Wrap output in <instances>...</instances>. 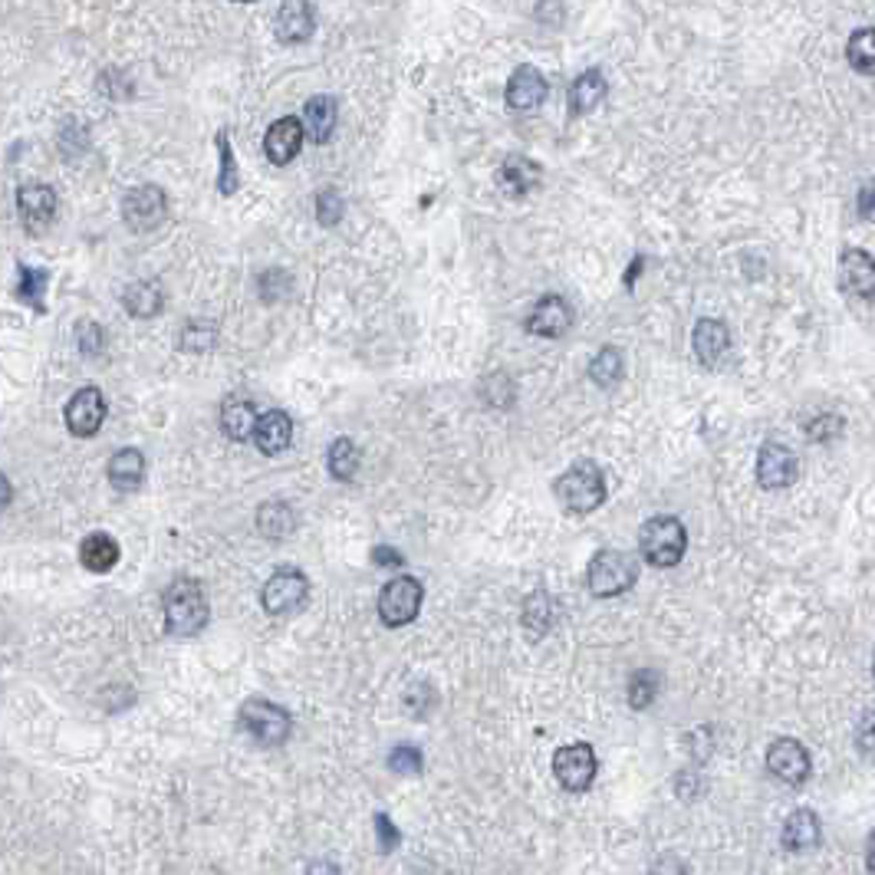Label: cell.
Masks as SVG:
<instances>
[{
	"mask_svg": "<svg viewBox=\"0 0 875 875\" xmlns=\"http://www.w3.org/2000/svg\"><path fill=\"white\" fill-rule=\"evenodd\" d=\"M11 500H14V487H11V481L4 474H0V513L11 507Z\"/></svg>",
	"mask_w": 875,
	"mask_h": 875,
	"instance_id": "cell-48",
	"label": "cell"
},
{
	"mask_svg": "<svg viewBox=\"0 0 875 875\" xmlns=\"http://www.w3.org/2000/svg\"><path fill=\"white\" fill-rule=\"evenodd\" d=\"M208 625V599L195 580H174L165 593V632L174 639H195Z\"/></svg>",
	"mask_w": 875,
	"mask_h": 875,
	"instance_id": "cell-1",
	"label": "cell"
},
{
	"mask_svg": "<svg viewBox=\"0 0 875 875\" xmlns=\"http://www.w3.org/2000/svg\"><path fill=\"white\" fill-rule=\"evenodd\" d=\"M823 839V826H819V816L813 810H793L783 823V833H780V842L783 849L790 852H810L816 849Z\"/></svg>",
	"mask_w": 875,
	"mask_h": 875,
	"instance_id": "cell-20",
	"label": "cell"
},
{
	"mask_svg": "<svg viewBox=\"0 0 875 875\" xmlns=\"http://www.w3.org/2000/svg\"><path fill=\"white\" fill-rule=\"evenodd\" d=\"M606 76L599 73V70H586L576 83H573V89H570V102H573V112H590V109H596L603 99H606Z\"/></svg>",
	"mask_w": 875,
	"mask_h": 875,
	"instance_id": "cell-30",
	"label": "cell"
},
{
	"mask_svg": "<svg viewBox=\"0 0 875 875\" xmlns=\"http://www.w3.org/2000/svg\"><path fill=\"white\" fill-rule=\"evenodd\" d=\"M691 342H694V356L702 360L708 369H718L728 360L731 332H728V326L721 319H697Z\"/></svg>",
	"mask_w": 875,
	"mask_h": 875,
	"instance_id": "cell-15",
	"label": "cell"
},
{
	"mask_svg": "<svg viewBox=\"0 0 875 875\" xmlns=\"http://www.w3.org/2000/svg\"><path fill=\"white\" fill-rule=\"evenodd\" d=\"M622 373H625V360H622V349L616 345H603L596 360L590 363V379L603 389H612L622 379Z\"/></svg>",
	"mask_w": 875,
	"mask_h": 875,
	"instance_id": "cell-32",
	"label": "cell"
},
{
	"mask_svg": "<svg viewBox=\"0 0 875 875\" xmlns=\"http://www.w3.org/2000/svg\"><path fill=\"white\" fill-rule=\"evenodd\" d=\"M527 332H537V336H547V339H557V336H563L570 326H573V306L563 300V296H544L534 309H531V316H527Z\"/></svg>",
	"mask_w": 875,
	"mask_h": 875,
	"instance_id": "cell-17",
	"label": "cell"
},
{
	"mask_svg": "<svg viewBox=\"0 0 875 875\" xmlns=\"http://www.w3.org/2000/svg\"><path fill=\"white\" fill-rule=\"evenodd\" d=\"M859 215L865 218V221H875V182H868V185H862V192H859Z\"/></svg>",
	"mask_w": 875,
	"mask_h": 875,
	"instance_id": "cell-45",
	"label": "cell"
},
{
	"mask_svg": "<svg viewBox=\"0 0 875 875\" xmlns=\"http://www.w3.org/2000/svg\"><path fill=\"white\" fill-rule=\"evenodd\" d=\"M661 691V671L655 668H639L632 678H629V705L635 712H645Z\"/></svg>",
	"mask_w": 875,
	"mask_h": 875,
	"instance_id": "cell-33",
	"label": "cell"
},
{
	"mask_svg": "<svg viewBox=\"0 0 875 875\" xmlns=\"http://www.w3.org/2000/svg\"><path fill=\"white\" fill-rule=\"evenodd\" d=\"M106 474H109V484L116 490H135L142 484V477H145V458H142V451H135V448L116 451L109 458Z\"/></svg>",
	"mask_w": 875,
	"mask_h": 875,
	"instance_id": "cell-24",
	"label": "cell"
},
{
	"mask_svg": "<svg viewBox=\"0 0 875 875\" xmlns=\"http://www.w3.org/2000/svg\"><path fill=\"white\" fill-rule=\"evenodd\" d=\"M547 93H550V86H547L540 70L520 66V70H513V76L507 83V106L517 112H531L547 99Z\"/></svg>",
	"mask_w": 875,
	"mask_h": 875,
	"instance_id": "cell-18",
	"label": "cell"
},
{
	"mask_svg": "<svg viewBox=\"0 0 875 875\" xmlns=\"http://www.w3.org/2000/svg\"><path fill=\"white\" fill-rule=\"evenodd\" d=\"M806 432H810L813 441H833V438L842 435V418L839 415H819L816 422H810Z\"/></svg>",
	"mask_w": 875,
	"mask_h": 875,
	"instance_id": "cell-42",
	"label": "cell"
},
{
	"mask_svg": "<svg viewBox=\"0 0 875 875\" xmlns=\"http://www.w3.org/2000/svg\"><path fill=\"white\" fill-rule=\"evenodd\" d=\"M422 599H425V590L415 576H396L379 593V619L389 629H402V625L415 622Z\"/></svg>",
	"mask_w": 875,
	"mask_h": 875,
	"instance_id": "cell-6",
	"label": "cell"
},
{
	"mask_svg": "<svg viewBox=\"0 0 875 875\" xmlns=\"http://www.w3.org/2000/svg\"><path fill=\"white\" fill-rule=\"evenodd\" d=\"M161 303H165V296H161L158 283H148V280H138V283H132V287L122 293V306H125L132 316H138V319L158 316V313H161Z\"/></svg>",
	"mask_w": 875,
	"mask_h": 875,
	"instance_id": "cell-29",
	"label": "cell"
},
{
	"mask_svg": "<svg viewBox=\"0 0 875 875\" xmlns=\"http://www.w3.org/2000/svg\"><path fill=\"white\" fill-rule=\"evenodd\" d=\"M257 422L260 415L247 399H228L221 405V428L231 441H251L257 432Z\"/></svg>",
	"mask_w": 875,
	"mask_h": 875,
	"instance_id": "cell-23",
	"label": "cell"
},
{
	"mask_svg": "<svg viewBox=\"0 0 875 875\" xmlns=\"http://www.w3.org/2000/svg\"><path fill=\"white\" fill-rule=\"evenodd\" d=\"M306 135L313 142H329L332 129H336V99L332 96H313L306 102Z\"/></svg>",
	"mask_w": 875,
	"mask_h": 875,
	"instance_id": "cell-28",
	"label": "cell"
},
{
	"mask_svg": "<svg viewBox=\"0 0 875 875\" xmlns=\"http://www.w3.org/2000/svg\"><path fill=\"white\" fill-rule=\"evenodd\" d=\"M215 326H208V323H198V319H192L185 329H182V349H189V353H205V349H211L215 345Z\"/></svg>",
	"mask_w": 875,
	"mask_h": 875,
	"instance_id": "cell-36",
	"label": "cell"
},
{
	"mask_svg": "<svg viewBox=\"0 0 875 875\" xmlns=\"http://www.w3.org/2000/svg\"><path fill=\"white\" fill-rule=\"evenodd\" d=\"M872 675H875V655H872Z\"/></svg>",
	"mask_w": 875,
	"mask_h": 875,
	"instance_id": "cell-50",
	"label": "cell"
},
{
	"mask_svg": "<svg viewBox=\"0 0 875 875\" xmlns=\"http://www.w3.org/2000/svg\"><path fill=\"white\" fill-rule=\"evenodd\" d=\"M309 599V580L300 570H277L260 593V603L270 616H293Z\"/></svg>",
	"mask_w": 875,
	"mask_h": 875,
	"instance_id": "cell-7",
	"label": "cell"
},
{
	"mask_svg": "<svg viewBox=\"0 0 875 875\" xmlns=\"http://www.w3.org/2000/svg\"><path fill=\"white\" fill-rule=\"evenodd\" d=\"M373 563H376V567H402L405 557H402L399 550H392V547H376V550H373Z\"/></svg>",
	"mask_w": 875,
	"mask_h": 875,
	"instance_id": "cell-46",
	"label": "cell"
},
{
	"mask_svg": "<svg viewBox=\"0 0 875 875\" xmlns=\"http://www.w3.org/2000/svg\"><path fill=\"white\" fill-rule=\"evenodd\" d=\"M293 527H296V513H293L290 503H283V500L260 503V510H257V531L267 540H283V537L293 534Z\"/></svg>",
	"mask_w": 875,
	"mask_h": 875,
	"instance_id": "cell-25",
	"label": "cell"
},
{
	"mask_svg": "<svg viewBox=\"0 0 875 875\" xmlns=\"http://www.w3.org/2000/svg\"><path fill=\"white\" fill-rule=\"evenodd\" d=\"M316 218H319L323 228L339 224V218H342V198H339L336 192H323V195L316 198Z\"/></svg>",
	"mask_w": 875,
	"mask_h": 875,
	"instance_id": "cell-41",
	"label": "cell"
},
{
	"mask_svg": "<svg viewBox=\"0 0 875 875\" xmlns=\"http://www.w3.org/2000/svg\"><path fill=\"white\" fill-rule=\"evenodd\" d=\"M238 725L251 741H257L264 748L283 744L290 738V731H293L290 715L280 705L267 702V697H251V702H244L241 715H238Z\"/></svg>",
	"mask_w": 875,
	"mask_h": 875,
	"instance_id": "cell-5",
	"label": "cell"
},
{
	"mask_svg": "<svg viewBox=\"0 0 875 875\" xmlns=\"http://www.w3.org/2000/svg\"><path fill=\"white\" fill-rule=\"evenodd\" d=\"M537 179H540V168L534 161H527V158H520V155H510L500 165V192L507 198H523L527 192H534Z\"/></svg>",
	"mask_w": 875,
	"mask_h": 875,
	"instance_id": "cell-22",
	"label": "cell"
},
{
	"mask_svg": "<svg viewBox=\"0 0 875 875\" xmlns=\"http://www.w3.org/2000/svg\"><path fill=\"white\" fill-rule=\"evenodd\" d=\"M635 580H639V560L625 550H599L586 570L590 593L599 599L629 593L635 586Z\"/></svg>",
	"mask_w": 875,
	"mask_h": 875,
	"instance_id": "cell-4",
	"label": "cell"
},
{
	"mask_svg": "<svg viewBox=\"0 0 875 875\" xmlns=\"http://www.w3.org/2000/svg\"><path fill=\"white\" fill-rule=\"evenodd\" d=\"M254 441H257V448H260L264 454H270V458H277L280 451H287L290 441H293V422H290V415L280 412V409L260 415L257 432H254Z\"/></svg>",
	"mask_w": 875,
	"mask_h": 875,
	"instance_id": "cell-21",
	"label": "cell"
},
{
	"mask_svg": "<svg viewBox=\"0 0 875 875\" xmlns=\"http://www.w3.org/2000/svg\"><path fill=\"white\" fill-rule=\"evenodd\" d=\"M554 622H557V603L550 599V593L537 590L534 596H527V603H523V629L534 639H540L550 632Z\"/></svg>",
	"mask_w": 875,
	"mask_h": 875,
	"instance_id": "cell-27",
	"label": "cell"
},
{
	"mask_svg": "<svg viewBox=\"0 0 875 875\" xmlns=\"http://www.w3.org/2000/svg\"><path fill=\"white\" fill-rule=\"evenodd\" d=\"M244 4H247V0H244Z\"/></svg>",
	"mask_w": 875,
	"mask_h": 875,
	"instance_id": "cell-51",
	"label": "cell"
},
{
	"mask_svg": "<svg viewBox=\"0 0 875 875\" xmlns=\"http://www.w3.org/2000/svg\"><path fill=\"white\" fill-rule=\"evenodd\" d=\"M47 283H50V274H47V270H40V267H24V264H21V290H17V296H21L27 306H34L37 313L47 309V306H44V290H47Z\"/></svg>",
	"mask_w": 875,
	"mask_h": 875,
	"instance_id": "cell-35",
	"label": "cell"
},
{
	"mask_svg": "<svg viewBox=\"0 0 875 875\" xmlns=\"http://www.w3.org/2000/svg\"><path fill=\"white\" fill-rule=\"evenodd\" d=\"M306 875H342L332 862H326V859H319V862H309L306 865Z\"/></svg>",
	"mask_w": 875,
	"mask_h": 875,
	"instance_id": "cell-47",
	"label": "cell"
},
{
	"mask_svg": "<svg viewBox=\"0 0 875 875\" xmlns=\"http://www.w3.org/2000/svg\"><path fill=\"white\" fill-rule=\"evenodd\" d=\"M80 560L89 573H109L119 563V544L109 534H89L80 544Z\"/></svg>",
	"mask_w": 875,
	"mask_h": 875,
	"instance_id": "cell-26",
	"label": "cell"
},
{
	"mask_svg": "<svg viewBox=\"0 0 875 875\" xmlns=\"http://www.w3.org/2000/svg\"><path fill=\"white\" fill-rule=\"evenodd\" d=\"M839 283H842L846 293H852L859 300H872L875 296V260L859 247L842 251V257H839Z\"/></svg>",
	"mask_w": 875,
	"mask_h": 875,
	"instance_id": "cell-14",
	"label": "cell"
},
{
	"mask_svg": "<svg viewBox=\"0 0 875 875\" xmlns=\"http://www.w3.org/2000/svg\"><path fill=\"white\" fill-rule=\"evenodd\" d=\"M376 836H379V849L382 852H392L402 842V833L396 829V823L386 813H376Z\"/></svg>",
	"mask_w": 875,
	"mask_h": 875,
	"instance_id": "cell-43",
	"label": "cell"
},
{
	"mask_svg": "<svg viewBox=\"0 0 875 875\" xmlns=\"http://www.w3.org/2000/svg\"><path fill=\"white\" fill-rule=\"evenodd\" d=\"M684 547H688V534H684V523L678 517L658 513V517L642 523L639 554L652 567H678L684 557Z\"/></svg>",
	"mask_w": 875,
	"mask_h": 875,
	"instance_id": "cell-2",
	"label": "cell"
},
{
	"mask_svg": "<svg viewBox=\"0 0 875 875\" xmlns=\"http://www.w3.org/2000/svg\"><path fill=\"white\" fill-rule=\"evenodd\" d=\"M274 27H277L280 44H306L316 31V14L309 8V0H283Z\"/></svg>",
	"mask_w": 875,
	"mask_h": 875,
	"instance_id": "cell-16",
	"label": "cell"
},
{
	"mask_svg": "<svg viewBox=\"0 0 875 875\" xmlns=\"http://www.w3.org/2000/svg\"><path fill=\"white\" fill-rule=\"evenodd\" d=\"M797 471H800V464H797V454L790 448H783L777 441H767L761 448V454H757V481H761V487H767V490L790 487L797 481Z\"/></svg>",
	"mask_w": 875,
	"mask_h": 875,
	"instance_id": "cell-12",
	"label": "cell"
},
{
	"mask_svg": "<svg viewBox=\"0 0 875 875\" xmlns=\"http://www.w3.org/2000/svg\"><path fill=\"white\" fill-rule=\"evenodd\" d=\"M865 868L868 875H875V829L868 833V842H865Z\"/></svg>",
	"mask_w": 875,
	"mask_h": 875,
	"instance_id": "cell-49",
	"label": "cell"
},
{
	"mask_svg": "<svg viewBox=\"0 0 875 875\" xmlns=\"http://www.w3.org/2000/svg\"><path fill=\"white\" fill-rule=\"evenodd\" d=\"M168 215V198L158 185H138L122 198V218L135 234L155 231Z\"/></svg>",
	"mask_w": 875,
	"mask_h": 875,
	"instance_id": "cell-9",
	"label": "cell"
},
{
	"mask_svg": "<svg viewBox=\"0 0 875 875\" xmlns=\"http://www.w3.org/2000/svg\"><path fill=\"white\" fill-rule=\"evenodd\" d=\"M218 148H221V195H234L238 192V165H234L228 132H218Z\"/></svg>",
	"mask_w": 875,
	"mask_h": 875,
	"instance_id": "cell-37",
	"label": "cell"
},
{
	"mask_svg": "<svg viewBox=\"0 0 875 875\" xmlns=\"http://www.w3.org/2000/svg\"><path fill=\"white\" fill-rule=\"evenodd\" d=\"M76 342H80V349H83V356H99V353H102V345H106V332H102V326L83 319V323L76 326Z\"/></svg>",
	"mask_w": 875,
	"mask_h": 875,
	"instance_id": "cell-38",
	"label": "cell"
},
{
	"mask_svg": "<svg viewBox=\"0 0 875 875\" xmlns=\"http://www.w3.org/2000/svg\"><path fill=\"white\" fill-rule=\"evenodd\" d=\"M846 60H849L852 70H859V73H875V31H872V27L855 31V34L849 37Z\"/></svg>",
	"mask_w": 875,
	"mask_h": 875,
	"instance_id": "cell-34",
	"label": "cell"
},
{
	"mask_svg": "<svg viewBox=\"0 0 875 875\" xmlns=\"http://www.w3.org/2000/svg\"><path fill=\"white\" fill-rule=\"evenodd\" d=\"M303 135H306V129H303L300 119H293V116L277 119V122L267 129V138H264V151H267V158H270L274 165H287V161H293L296 151H300V145H303Z\"/></svg>",
	"mask_w": 875,
	"mask_h": 875,
	"instance_id": "cell-19",
	"label": "cell"
},
{
	"mask_svg": "<svg viewBox=\"0 0 875 875\" xmlns=\"http://www.w3.org/2000/svg\"><path fill=\"white\" fill-rule=\"evenodd\" d=\"M360 448L349 441V438H336L329 445V454H326V467L336 481H353L356 471H360Z\"/></svg>",
	"mask_w": 875,
	"mask_h": 875,
	"instance_id": "cell-31",
	"label": "cell"
},
{
	"mask_svg": "<svg viewBox=\"0 0 875 875\" xmlns=\"http://www.w3.org/2000/svg\"><path fill=\"white\" fill-rule=\"evenodd\" d=\"M422 764H425V757H422V751L412 748V744H399V748L389 754V767H392L396 774H418Z\"/></svg>",
	"mask_w": 875,
	"mask_h": 875,
	"instance_id": "cell-39",
	"label": "cell"
},
{
	"mask_svg": "<svg viewBox=\"0 0 875 875\" xmlns=\"http://www.w3.org/2000/svg\"><path fill=\"white\" fill-rule=\"evenodd\" d=\"M554 494L560 497V503L573 513H593L603 500H606V481L603 471L593 461H576L573 467H567L557 484Z\"/></svg>",
	"mask_w": 875,
	"mask_h": 875,
	"instance_id": "cell-3",
	"label": "cell"
},
{
	"mask_svg": "<svg viewBox=\"0 0 875 875\" xmlns=\"http://www.w3.org/2000/svg\"><path fill=\"white\" fill-rule=\"evenodd\" d=\"M554 770H557V780L570 790V793H583L593 787L596 780V770H599V761H596V751L583 741L576 744H567L554 754Z\"/></svg>",
	"mask_w": 875,
	"mask_h": 875,
	"instance_id": "cell-8",
	"label": "cell"
},
{
	"mask_svg": "<svg viewBox=\"0 0 875 875\" xmlns=\"http://www.w3.org/2000/svg\"><path fill=\"white\" fill-rule=\"evenodd\" d=\"M767 770L787 787H803L810 780V754L797 738H777L767 748Z\"/></svg>",
	"mask_w": 875,
	"mask_h": 875,
	"instance_id": "cell-10",
	"label": "cell"
},
{
	"mask_svg": "<svg viewBox=\"0 0 875 875\" xmlns=\"http://www.w3.org/2000/svg\"><path fill=\"white\" fill-rule=\"evenodd\" d=\"M63 415H66V428L76 438H93L106 422V399H102V392L96 386H86L66 402Z\"/></svg>",
	"mask_w": 875,
	"mask_h": 875,
	"instance_id": "cell-11",
	"label": "cell"
},
{
	"mask_svg": "<svg viewBox=\"0 0 875 875\" xmlns=\"http://www.w3.org/2000/svg\"><path fill=\"white\" fill-rule=\"evenodd\" d=\"M855 751L862 754V761L875 764V712H868L859 728H855Z\"/></svg>",
	"mask_w": 875,
	"mask_h": 875,
	"instance_id": "cell-40",
	"label": "cell"
},
{
	"mask_svg": "<svg viewBox=\"0 0 875 875\" xmlns=\"http://www.w3.org/2000/svg\"><path fill=\"white\" fill-rule=\"evenodd\" d=\"M648 875H688V865L675 855V852H665L652 862Z\"/></svg>",
	"mask_w": 875,
	"mask_h": 875,
	"instance_id": "cell-44",
	"label": "cell"
},
{
	"mask_svg": "<svg viewBox=\"0 0 875 875\" xmlns=\"http://www.w3.org/2000/svg\"><path fill=\"white\" fill-rule=\"evenodd\" d=\"M17 208H21L24 228L31 234H44L57 218V195L47 185H24L17 192Z\"/></svg>",
	"mask_w": 875,
	"mask_h": 875,
	"instance_id": "cell-13",
	"label": "cell"
}]
</instances>
